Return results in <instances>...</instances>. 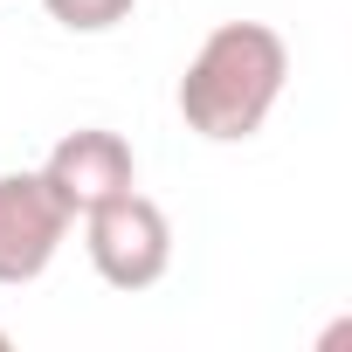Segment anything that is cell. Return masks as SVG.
<instances>
[{
  "instance_id": "6da1fadb",
  "label": "cell",
  "mask_w": 352,
  "mask_h": 352,
  "mask_svg": "<svg viewBox=\"0 0 352 352\" xmlns=\"http://www.w3.org/2000/svg\"><path fill=\"white\" fill-rule=\"evenodd\" d=\"M283 83H290L283 35L270 21H221L180 76V118H187V131H201L214 145H242L270 124Z\"/></svg>"
},
{
  "instance_id": "7a4b0ae2",
  "label": "cell",
  "mask_w": 352,
  "mask_h": 352,
  "mask_svg": "<svg viewBox=\"0 0 352 352\" xmlns=\"http://www.w3.org/2000/svg\"><path fill=\"white\" fill-rule=\"evenodd\" d=\"M83 249H90V270L111 290H152L173 270V221L152 194L124 187V194H111L104 208L83 214Z\"/></svg>"
},
{
  "instance_id": "3957f363",
  "label": "cell",
  "mask_w": 352,
  "mask_h": 352,
  "mask_svg": "<svg viewBox=\"0 0 352 352\" xmlns=\"http://www.w3.org/2000/svg\"><path fill=\"white\" fill-rule=\"evenodd\" d=\"M69 208L42 187V173H0V290L35 283L63 242H69Z\"/></svg>"
},
{
  "instance_id": "277c9868",
  "label": "cell",
  "mask_w": 352,
  "mask_h": 352,
  "mask_svg": "<svg viewBox=\"0 0 352 352\" xmlns=\"http://www.w3.org/2000/svg\"><path fill=\"white\" fill-rule=\"evenodd\" d=\"M42 187L69 208V221H83V214H90V208H104L111 194L138 187V159H131V145H124L118 131L83 124V131L56 138V152L42 159Z\"/></svg>"
},
{
  "instance_id": "5b68a950",
  "label": "cell",
  "mask_w": 352,
  "mask_h": 352,
  "mask_svg": "<svg viewBox=\"0 0 352 352\" xmlns=\"http://www.w3.org/2000/svg\"><path fill=\"white\" fill-rule=\"evenodd\" d=\"M42 8H49V21H63L69 35H104V28L131 21L138 0H42Z\"/></svg>"
},
{
  "instance_id": "8992f818",
  "label": "cell",
  "mask_w": 352,
  "mask_h": 352,
  "mask_svg": "<svg viewBox=\"0 0 352 352\" xmlns=\"http://www.w3.org/2000/svg\"><path fill=\"white\" fill-rule=\"evenodd\" d=\"M0 352H8V331H0Z\"/></svg>"
}]
</instances>
